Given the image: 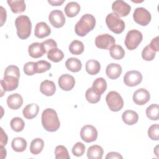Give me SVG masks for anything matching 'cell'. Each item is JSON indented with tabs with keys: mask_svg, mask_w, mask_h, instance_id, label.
<instances>
[{
	"mask_svg": "<svg viewBox=\"0 0 159 159\" xmlns=\"http://www.w3.org/2000/svg\"><path fill=\"white\" fill-rule=\"evenodd\" d=\"M48 20L51 25L55 28H60L65 23V17L63 12L58 9L53 10L48 16Z\"/></svg>",
	"mask_w": 159,
	"mask_h": 159,
	"instance_id": "13",
	"label": "cell"
},
{
	"mask_svg": "<svg viewBox=\"0 0 159 159\" xmlns=\"http://www.w3.org/2000/svg\"><path fill=\"white\" fill-rule=\"evenodd\" d=\"M116 42L114 37L108 34L98 35L95 39L96 46L101 49H110Z\"/></svg>",
	"mask_w": 159,
	"mask_h": 159,
	"instance_id": "9",
	"label": "cell"
},
{
	"mask_svg": "<svg viewBox=\"0 0 159 159\" xmlns=\"http://www.w3.org/2000/svg\"><path fill=\"white\" fill-rule=\"evenodd\" d=\"M106 101L109 109L114 112L120 111L124 106V101L122 96L116 91H110L106 97Z\"/></svg>",
	"mask_w": 159,
	"mask_h": 159,
	"instance_id": "5",
	"label": "cell"
},
{
	"mask_svg": "<svg viewBox=\"0 0 159 159\" xmlns=\"http://www.w3.org/2000/svg\"><path fill=\"white\" fill-rule=\"evenodd\" d=\"M84 49V45L82 42L75 40L71 42L69 45V51L73 55H80L81 54Z\"/></svg>",
	"mask_w": 159,
	"mask_h": 159,
	"instance_id": "33",
	"label": "cell"
},
{
	"mask_svg": "<svg viewBox=\"0 0 159 159\" xmlns=\"http://www.w3.org/2000/svg\"><path fill=\"white\" fill-rule=\"evenodd\" d=\"M28 52L31 57L38 58L42 57L46 53V50L42 43L35 42L29 46Z\"/></svg>",
	"mask_w": 159,
	"mask_h": 159,
	"instance_id": "16",
	"label": "cell"
},
{
	"mask_svg": "<svg viewBox=\"0 0 159 159\" xmlns=\"http://www.w3.org/2000/svg\"><path fill=\"white\" fill-rule=\"evenodd\" d=\"M142 80V75L136 70L127 71L124 76V82L125 85L130 87L135 86L140 84Z\"/></svg>",
	"mask_w": 159,
	"mask_h": 159,
	"instance_id": "12",
	"label": "cell"
},
{
	"mask_svg": "<svg viewBox=\"0 0 159 159\" xmlns=\"http://www.w3.org/2000/svg\"><path fill=\"white\" fill-rule=\"evenodd\" d=\"M10 125H11L12 129L14 131L19 132H21L24 129V126H25V123L22 119H21L19 117H16L11 119Z\"/></svg>",
	"mask_w": 159,
	"mask_h": 159,
	"instance_id": "35",
	"label": "cell"
},
{
	"mask_svg": "<svg viewBox=\"0 0 159 159\" xmlns=\"http://www.w3.org/2000/svg\"><path fill=\"white\" fill-rule=\"evenodd\" d=\"M11 11L12 12L15 14H19L23 12L26 8L25 1L23 0L20 1H11L8 0L7 1Z\"/></svg>",
	"mask_w": 159,
	"mask_h": 159,
	"instance_id": "25",
	"label": "cell"
},
{
	"mask_svg": "<svg viewBox=\"0 0 159 159\" xmlns=\"http://www.w3.org/2000/svg\"><path fill=\"white\" fill-rule=\"evenodd\" d=\"M107 88L106 81L103 78H96L93 83L92 89L97 94L101 95Z\"/></svg>",
	"mask_w": 159,
	"mask_h": 159,
	"instance_id": "28",
	"label": "cell"
},
{
	"mask_svg": "<svg viewBox=\"0 0 159 159\" xmlns=\"http://www.w3.org/2000/svg\"><path fill=\"white\" fill-rule=\"evenodd\" d=\"M42 124L47 131H57L60 126V122L57 112L52 108L45 109L42 114Z\"/></svg>",
	"mask_w": 159,
	"mask_h": 159,
	"instance_id": "1",
	"label": "cell"
},
{
	"mask_svg": "<svg viewBox=\"0 0 159 159\" xmlns=\"http://www.w3.org/2000/svg\"><path fill=\"white\" fill-rule=\"evenodd\" d=\"M45 50H46V53L48 52L49 50H50L52 48H57V42L53 40L52 39H47L43 42H42Z\"/></svg>",
	"mask_w": 159,
	"mask_h": 159,
	"instance_id": "43",
	"label": "cell"
},
{
	"mask_svg": "<svg viewBox=\"0 0 159 159\" xmlns=\"http://www.w3.org/2000/svg\"><path fill=\"white\" fill-rule=\"evenodd\" d=\"M35 62L29 61L24 65L23 70L25 75L28 76H31L35 73Z\"/></svg>",
	"mask_w": 159,
	"mask_h": 159,
	"instance_id": "42",
	"label": "cell"
},
{
	"mask_svg": "<svg viewBox=\"0 0 159 159\" xmlns=\"http://www.w3.org/2000/svg\"><path fill=\"white\" fill-rule=\"evenodd\" d=\"M1 9V26H2L6 20V11L2 6L0 7Z\"/></svg>",
	"mask_w": 159,
	"mask_h": 159,
	"instance_id": "47",
	"label": "cell"
},
{
	"mask_svg": "<svg viewBox=\"0 0 159 159\" xmlns=\"http://www.w3.org/2000/svg\"><path fill=\"white\" fill-rule=\"evenodd\" d=\"M19 77L11 74H4L3 78L0 81L1 87L4 91H11L16 89L19 85Z\"/></svg>",
	"mask_w": 159,
	"mask_h": 159,
	"instance_id": "8",
	"label": "cell"
},
{
	"mask_svg": "<svg viewBox=\"0 0 159 159\" xmlns=\"http://www.w3.org/2000/svg\"><path fill=\"white\" fill-rule=\"evenodd\" d=\"M75 84V80L73 76L69 74L61 75L58 78V85L63 91H70Z\"/></svg>",
	"mask_w": 159,
	"mask_h": 159,
	"instance_id": "15",
	"label": "cell"
},
{
	"mask_svg": "<svg viewBox=\"0 0 159 159\" xmlns=\"http://www.w3.org/2000/svg\"><path fill=\"white\" fill-rule=\"evenodd\" d=\"M111 57L115 60H120L124 58L125 55V51L122 46L114 44L109 49Z\"/></svg>",
	"mask_w": 159,
	"mask_h": 159,
	"instance_id": "34",
	"label": "cell"
},
{
	"mask_svg": "<svg viewBox=\"0 0 159 159\" xmlns=\"http://www.w3.org/2000/svg\"><path fill=\"white\" fill-rule=\"evenodd\" d=\"M156 52L153 50L149 44L144 47L142 52V57L146 61H152L155 57Z\"/></svg>",
	"mask_w": 159,
	"mask_h": 159,
	"instance_id": "39",
	"label": "cell"
},
{
	"mask_svg": "<svg viewBox=\"0 0 159 159\" xmlns=\"http://www.w3.org/2000/svg\"><path fill=\"white\" fill-rule=\"evenodd\" d=\"M51 33V29L45 22H38L35 27L34 35L37 38L42 39L48 36Z\"/></svg>",
	"mask_w": 159,
	"mask_h": 159,
	"instance_id": "17",
	"label": "cell"
},
{
	"mask_svg": "<svg viewBox=\"0 0 159 159\" xmlns=\"http://www.w3.org/2000/svg\"><path fill=\"white\" fill-rule=\"evenodd\" d=\"M39 111V107L37 104L32 103L27 105L23 109V116L27 119H32L37 116Z\"/></svg>",
	"mask_w": 159,
	"mask_h": 159,
	"instance_id": "22",
	"label": "cell"
},
{
	"mask_svg": "<svg viewBox=\"0 0 159 159\" xmlns=\"http://www.w3.org/2000/svg\"><path fill=\"white\" fill-rule=\"evenodd\" d=\"M27 145V141L22 137H16L11 143L12 148L17 152H24L26 149Z\"/></svg>",
	"mask_w": 159,
	"mask_h": 159,
	"instance_id": "29",
	"label": "cell"
},
{
	"mask_svg": "<svg viewBox=\"0 0 159 159\" xmlns=\"http://www.w3.org/2000/svg\"><path fill=\"white\" fill-rule=\"evenodd\" d=\"M95 25V17L92 14H86L76 24L75 27V33L78 36L84 37L94 28Z\"/></svg>",
	"mask_w": 159,
	"mask_h": 159,
	"instance_id": "2",
	"label": "cell"
},
{
	"mask_svg": "<svg viewBox=\"0 0 159 159\" xmlns=\"http://www.w3.org/2000/svg\"><path fill=\"white\" fill-rule=\"evenodd\" d=\"M40 91L43 94L47 96H51L55 93L56 86L53 81L45 80L41 83Z\"/></svg>",
	"mask_w": 159,
	"mask_h": 159,
	"instance_id": "20",
	"label": "cell"
},
{
	"mask_svg": "<svg viewBox=\"0 0 159 159\" xmlns=\"http://www.w3.org/2000/svg\"><path fill=\"white\" fill-rule=\"evenodd\" d=\"M17 36L20 39H27L32 30V23L29 17L25 15L19 16L15 20Z\"/></svg>",
	"mask_w": 159,
	"mask_h": 159,
	"instance_id": "3",
	"label": "cell"
},
{
	"mask_svg": "<svg viewBox=\"0 0 159 159\" xmlns=\"http://www.w3.org/2000/svg\"><path fill=\"white\" fill-rule=\"evenodd\" d=\"M56 159H69L70 158L66 148L63 145H58L55 149Z\"/></svg>",
	"mask_w": 159,
	"mask_h": 159,
	"instance_id": "37",
	"label": "cell"
},
{
	"mask_svg": "<svg viewBox=\"0 0 159 159\" xmlns=\"http://www.w3.org/2000/svg\"><path fill=\"white\" fill-rule=\"evenodd\" d=\"M43 147V140L40 138H36L30 143V151L34 155H38L42 151Z\"/></svg>",
	"mask_w": 159,
	"mask_h": 159,
	"instance_id": "30",
	"label": "cell"
},
{
	"mask_svg": "<svg viewBox=\"0 0 159 159\" xmlns=\"http://www.w3.org/2000/svg\"><path fill=\"white\" fill-rule=\"evenodd\" d=\"M123 122L127 125H132L137 122L139 116L137 113L132 110H127L124 111L122 115Z\"/></svg>",
	"mask_w": 159,
	"mask_h": 159,
	"instance_id": "21",
	"label": "cell"
},
{
	"mask_svg": "<svg viewBox=\"0 0 159 159\" xmlns=\"http://www.w3.org/2000/svg\"><path fill=\"white\" fill-rule=\"evenodd\" d=\"M148 135L153 140H158L159 139V125L155 124L152 125L148 129Z\"/></svg>",
	"mask_w": 159,
	"mask_h": 159,
	"instance_id": "40",
	"label": "cell"
},
{
	"mask_svg": "<svg viewBox=\"0 0 159 159\" xmlns=\"http://www.w3.org/2000/svg\"><path fill=\"white\" fill-rule=\"evenodd\" d=\"M122 71V69L120 65L112 63L107 66L106 69V74L110 79L116 80L120 76Z\"/></svg>",
	"mask_w": 159,
	"mask_h": 159,
	"instance_id": "18",
	"label": "cell"
},
{
	"mask_svg": "<svg viewBox=\"0 0 159 159\" xmlns=\"http://www.w3.org/2000/svg\"><path fill=\"white\" fill-rule=\"evenodd\" d=\"M85 97L86 100L92 104L97 103L101 99V95L97 94L94 90L92 89V88H88L85 93Z\"/></svg>",
	"mask_w": 159,
	"mask_h": 159,
	"instance_id": "38",
	"label": "cell"
},
{
	"mask_svg": "<svg viewBox=\"0 0 159 159\" xmlns=\"http://www.w3.org/2000/svg\"><path fill=\"white\" fill-rule=\"evenodd\" d=\"M85 152V146L82 142L76 143L72 148V153L76 157L82 156Z\"/></svg>",
	"mask_w": 159,
	"mask_h": 159,
	"instance_id": "41",
	"label": "cell"
},
{
	"mask_svg": "<svg viewBox=\"0 0 159 159\" xmlns=\"http://www.w3.org/2000/svg\"><path fill=\"white\" fill-rule=\"evenodd\" d=\"M1 158H4L6 157V150L4 149V146L1 145Z\"/></svg>",
	"mask_w": 159,
	"mask_h": 159,
	"instance_id": "49",
	"label": "cell"
},
{
	"mask_svg": "<svg viewBox=\"0 0 159 159\" xmlns=\"http://www.w3.org/2000/svg\"><path fill=\"white\" fill-rule=\"evenodd\" d=\"M7 139H8V138H7L6 134L4 132L2 128L1 127V140H0L1 145L5 146L7 144Z\"/></svg>",
	"mask_w": 159,
	"mask_h": 159,
	"instance_id": "45",
	"label": "cell"
},
{
	"mask_svg": "<svg viewBox=\"0 0 159 159\" xmlns=\"http://www.w3.org/2000/svg\"><path fill=\"white\" fill-rule=\"evenodd\" d=\"M104 150L102 148L98 145L89 147L87 151V157L89 159H101Z\"/></svg>",
	"mask_w": 159,
	"mask_h": 159,
	"instance_id": "23",
	"label": "cell"
},
{
	"mask_svg": "<svg viewBox=\"0 0 159 159\" xmlns=\"http://www.w3.org/2000/svg\"><path fill=\"white\" fill-rule=\"evenodd\" d=\"M133 18L135 22L140 25L145 26L151 20V14L145 8L140 7H137L133 14Z\"/></svg>",
	"mask_w": 159,
	"mask_h": 159,
	"instance_id": "7",
	"label": "cell"
},
{
	"mask_svg": "<svg viewBox=\"0 0 159 159\" xmlns=\"http://www.w3.org/2000/svg\"><path fill=\"white\" fill-rule=\"evenodd\" d=\"M150 47H151V48L154 50L155 52H158L159 50V47H158V36L155 37V38H153L150 43L149 44Z\"/></svg>",
	"mask_w": 159,
	"mask_h": 159,
	"instance_id": "44",
	"label": "cell"
},
{
	"mask_svg": "<svg viewBox=\"0 0 159 159\" xmlns=\"http://www.w3.org/2000/svg\"><path fill=\"white\" fill-rule=\"evenodd\" d=\"M133 101L137 105H144L150 98V93L144 88H140L135 91L133 94Z\"/></svg>",
	"mask_w": 159,
	"mask_h": 159,
	"instance_id": "14",
	"label": "cell"
},
{
	"mask_svg": "<svg viewBox=\"0 0 159 159\" xmlns=\"http://www.w3.org/2000/svg\"><path fill=\"white\" fill-rule=\"evenodd\" d=\"M80 136L83 141L90 143L96 140L98 137V130L93 125H86L81 128Z\"/></svg>",
	"mask_w": 159,
	"mask_h": 159,
	"instance_id": "10",
	"label": "cell"
},
{
	"mask_svg": "<svg viewBox=\"0 0 159 159\" xmlns=\"http://www.w3.org/2000/svg\"><path fill=\"white\" fill-rule=\"evenodd\" d=\"M143 39L142 34L135 29L129 30L125 39V45L130 50L137 48Z\"/></svg>",
	"mask_w": 159,
	"mask_h": 159,
	"instance_id": "6",
	"label": "cell"
},
{
	"mask_svg": "<svg viewBox=\"0 0 159 159\" xmlns=\"http://www.w3.org/2000/svg\"><path fill=\"white\" fill-rule=\"evenodd\" d=\"M106 159H111V158H120V159H122V156L117 153V152H109L106 157Z\"/></svg>",
	"mask_w": 159,
	"mask_h": 159,
	"instance_id": "46",
	"label": "cell"
},
{
	"mask_svg": "<svg viewBox=\"0 0 159 159\" xmlns=\"http://www.w3.org/2000/svg\"><path fill=\"white\" fill-rule=\"evenodd\" d=\"M51 64L45 60H40L35 62V73H42L51 68Z\"/></svg>",
	"mask_w": 159,
	"mask_h": 159,
	"instance_id": "36",
	"label": "cell"
},
{
	"mask_svg": "<svg viewBox=\"0 0 159 159\" xmlns=\"http://www.w3.org/2000/svg\"><path fill=\"white\" fill-rule=\"evenodd\" d=\"M106 23L109 29L112 32L119 34L125 29V22L116 14L111 12L106 17Z\"/></svg>",
	"mask_w": 159,
	"mask_h": 159,
	"instance_id": "4",
	"label": "cell"
},
{
	"mask_svg": "<svg viewBox=\"0 0 159 159\" xmlns=\"http://www.w3.org/2000/svg\"><path fill=\"white\" fill-rule=\"evenodd\" d=\"M146 115L152 120H157L159 118V107L157 104H152L146 109Z\"/></svg>",
	"mask_w": 159,
	"mask_h": 159,
	"instance_id": "32",
	"label": "cell"
},
{
	"mask_svg": "<svg viewBox=\"0 0 159 159\" xmlns=\"http://www.w3.org/2000/svg\"><path fill=\"white\" fill-rule=\"evenodd\" d=\"M85 69L88 74L94 75L99 72L101 70V65L98 61L91 59L87 61L86 63Z\"/></svg>",
	"mask_w": 159,
	"mask_h": 159,
	"instance_id": "27",
	"label": "cell"
},
{
	"mask_svg": "<svg viewBox=\"0 0 159 159\" xmlns=\"http://www.w3.org/2000/svg\"><path fill=\"white\" fill-rule=\"evenodd\" d=\"M23 104V99L20 94L14 93L10 94L7 98V104L8 107L13 110L20 108Z\"/></svg>",
	"mask_w": 159,
	"mask_h": 159,
	"instance_id": "19",
	"label": "cell"
},
{
	"mask_svg": "<svg viewBox=\"0 0 159 159\" xmlns=\"http://www.w3.org/2000/svg\"><path fill=\"white\" fill-rule=\"evenodd\" d=\"M80 4L75 1H71L66 4L65 7V12L68 17H73L76 16L80 11Z\"/></svg>",
	"mask_w": 159,
	"mask_h": 159,
	"instance_id": "24",
	"label": "cell"
},
{
	"mask_svg": "<svg viewBox=\"0 0 159 159\" xmlns=\"http://www.w3.org/2000/svg\"><path fill=\"white\" fill-rule=\"evenodd\" d=\"M48 3H50L52 6H60L65 1L64 0H57V1H48Z\"/></svg>",
	"mask_w": 159,
	"mask_h": 159,
	"instance_id": "48",
	"label": "cell"
},
{
	"mask_svg": "<svg viewBox=\"0 0 159 159\" xmlns=\"http://www.w3.org/2000/svg\"><path fill=\"white\" fill-rule=\"evenodd\" d=\"M65 66L66 68L72 72H78L81 70L82 64L81 61L75 57H71L67 59L65 62Z\"/></svg>",
	"mask_w": 159,
	"mask_h": 159,
	"instance_id": "26",
	"label": "cell"
},
{
	"mask_svg": "<svg viewBox=\"0 0 159 159\" xmlns=\"http://www.w3.org/2000/svg\"><path fill=\"white\" fill-rule=\"evenodd\" d=\"M112 10L113 11V13L116 14L119 17H122L127 16L130 13L131 7L122 0H117L114 1L112 4Z\"/></svg>",
	"mask_w": 159,
	"mask_h": 159,
	"instance_id": "11",
	"label": "cell"
},
{
	"mask_svg": "<svg viewBox=\"0 0 159 159\" xmlns=\"http://www.w3.org/2000/svg\"><path fill=\"white\" fill-rule=\"evenodd\" d=\"M64 57L63 52L58 48H52L47 52V58L53 62H59Z\"/></svg>",
	"mask_w": 159,
	"mask_h": 159,
	"instance_id": "31",
	"label": "cell"
}]
</instances>
